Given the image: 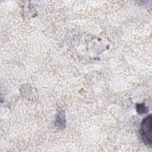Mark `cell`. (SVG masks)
<instances>
[{
  "label": "cell",
  "mask_w": 152,
  "mask_h": 152,
  "mask_svg": "<svg viewBox=\"0 0 152 152\" xmlns=\"http://www.w3.org/2000/svg\"><path fill=\"white\" fill-rule=\"evenodd\" d=\"M152 118L149 115L146 116L142 121L141 124L140 132L142 140L144 144L147 146L151 147V132H152Z\"/></svg>",
  "instance_id": "1"
},
{
  "label": "cell",
  "mask_w": 152,
  "mask_h": 152,
  "mask_svg": "<svg viewBox=\"0 0 152 152\" xmlns=\"http://www.w3.org/2000/svg\"><path fill=\"white\" fill-rule=\"evenodd\" d=\"M137 110L140 114H143L147 112L144 104H138L137 105Z\"/></svg>",
  "instance_id": "2"
}]
</instances>
